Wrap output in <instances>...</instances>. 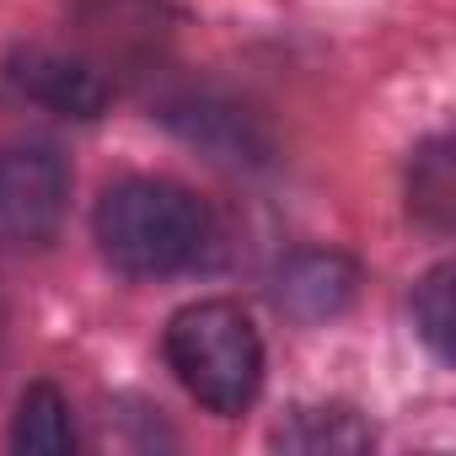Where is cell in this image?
<instances>
[{
    "label": "cell",
    "mask_w": 456,
    "mask_h": 456,
    "mask_svg": "<svg viewBox=\"0 0 456 456\" xmlns=\"http://www.w3.org/2000/svg\"><path fill=\"white\" fill-rule=\"evenodd\" d=\"M209 242L204 204L167 177H124L97 204V248L118 274L167 280L199 264Z\"/></svg>",
    "instance_id": "1"
},
{
    "label": "cell",
    "mask_w": 456,
    "mask_h": 456,
    "mask_svg": "<svg viewBox=\"0 0 456 456\" xmlns=\"http://www.w3.org/2000/svg\"><path fill=\"white\" fill-rule=\"evenodd\" d=\"M167 360L209 413H242L264 387V338L232 301H193L167 322Z\"/></svg>",
    "instance_id": "2"
},
{
    "label": "cell",
    "mask_w": 456,
    "mask_h": 456,
    "mask_svg": "<svg viewBox=\"0 0 456 456\" xmlns=\"http://www.w3.org/2000/svg\"><path fill=\"white\" fill-rule=\"evenodd\" d=\"M70 204V167L49 145L0 151V242L38 248L60 232Z\"/></svg>",
    "instance_id": "3"
},
{
    "label": "cell",
    "mask_w": 456,
    "mask_h": 456,
    "mask_svg": "<svg viewBox=\"0 0 456 456\" xmlns=\"http://www.w3.org/2000/svg\"><path fill=\"white\" fill-rule=\"evenodd\" d=\"M12 81L33 102H44L54 113H70V118H97L108 108V97H113L108 76L92 60L65 54V49H44V44L38 49H22L12 60Z\"/></svg>",
    "instance_id": "4"
},
{
    "label": "cell",
    "mask_w": 456,
    "mask_h": 456,
    "mask_svg": "<svg viewBox=\"0 0 456 456\" xmlns=\"http://www.w3.org/2000/svg\"><path fill=\"white\" fill-rule=\"evenodd\" d=\"M354 285H360V269L338 253H296L285 269H280V285H274V301L280 312H290L296 322H328L338 317L349 301H354Z\"/></svg>",
    "instance_id": "5"
},
{
    "label": "cell",
    "mask_w": 456,
    "mask_h": 456,
    "mask_svg": "<svg viewBox=\"0 0 456 456\" xmlns=\"http://www.w3.org/2000/svg\"><path fill=\"white\" fill-rule=\"evenodd\" d=\"M12 445H17V451H33V456H65V451H76L70 403H65L49 381H38V387L22 392L17 424H12Z\"/></svg>",
    "instance_id": "6"
},
{
    "label": "cell",
    "mask_w": 456,
    "mask_h": 456,
    "mask_svg": "<svg viewBox=\"0 0 456 456\" xmlns=\"http://www.w3.org/2000/svg\"><path fill=\"white\" fill-rule=\"evenodd\" d=\"M274 440L290 451H365L370 429L349 408H301L290 424H280Z\"/></svg>",
    "instance_id": "7"
},
{
    "label": "cell",
    "mask_w": 456,
    "mask_h": 456,
    "mask_svg": "<svg viewBox=\"0 0 456 456\" xmlns=\"http://www.w3.org/2000/svg\"><path fill=\"white\" fill-rule=\"evenodd\" d=\"M413 322L429 338V349L445 360L451 354V328H456V306H451V269H429V280L413 290Z\"/></svg>",
    "instance_id": "8"
},
{
    "label": "cell",
    "mask_w": 456,
    "mask_h": 456,
    "mask_svg": "<svg viewBox=\"0 0 456 456\" xmlns=\"http://www.w3.org/2000/svg\"><path fill=\"white\" fill-rule=\"evenodd\" d=\"M413 209H424L429 220L445 225V215H451V156H445V145H429L413 156Z\"/></svg>",
    "instance_id": "9"
}]
</instances>
